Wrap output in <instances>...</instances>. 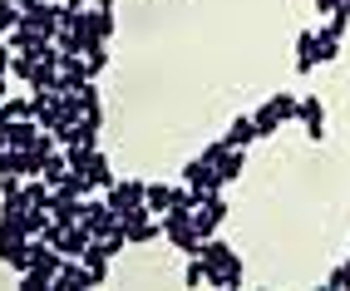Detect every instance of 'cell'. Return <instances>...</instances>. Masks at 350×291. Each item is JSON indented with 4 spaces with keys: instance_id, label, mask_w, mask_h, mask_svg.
<instances>
[{
    "instance_id": "cell-13",
    "label": "cell",
    "mask_w": 350,
    "mask_h": 291,
    "mask_svg": "<svg viewBox=\"0 0 350 291\" xmlns=\"http://www.w3.org/2000/svg\"><path fill=\"white\" fill-rule=\"evenodd\" d=\"M183 183L198 188V192H213V163H207V158H193L188 168H183Z\"/></svg>"
},
{
    "instance_id": "cell-18",
    "label": "cell",
    "mask_w": 350,
    "mask_h": 291,
    "mask_svg": "<svg viewBox=\"0 0 350 291\" xmlns=\"http://www.w3.org/2000/svg\"><path fill=\"white\" fill-rule=\"evenodd\" d=\"M40 178L50 183V188H59V183L69 178V163H64V153H50V158H44V168H40Z\"/></svg>"
},
{
    "instance_id": "cell-1",
    "label": "cell",
    "mask_w": 350,
    "mask_h": 291,
    "mask_svg": "<svg viewBox=\"0 0 350 291\" xmlns=\"http://www.w3.org/2000/svg\"><path fill=\"white\" fill-rule=\"evenodd\" d=\"M202 262H207V272H213V277H207V286L237 291L242 277H247V272H242V257L232 252L227 242H217V237H207V242H202Z\"/></svg>"
},
{
    "instance_id": "cell-10",
    "label": "cell",
    "mask_w": 350,
    "mask_h": 291,
    "mask_svg": "<svg viewBox=\"0 0 350 291\" xmlns=\"http://www.w3.org/2000/svg\"><path fill=\"white\" fill-rule=\"evenodd\" d=\"M158 232H163V223H158L153 212H138V217H129V223H124V237H129V247H144V242H153Z\"/></svg>"
},
{
    "instance_id": "cell-15",
    "label": "cell",
    "mask_w": 350,
    "mask_h": 291,
    "mask_svg": "<svg viewBox=\"0 0 350 291\" xmlns=\"http://www.w3.org/2000/svg\"><path fill=\"white\" fill-rule=\"evenodd\" d=\"M25 84H30V89H55V84H59V64L35 60V64H30V75H25Z\"/></svg>"
},
{
    "instance_id": "cell-28",
    "label": "cell",
    "mask_w": 350,
    "mask_h": 291,
    "mask_svg": "<svg viewBox=\"0 0 350 291\" xmlns=\"http://www.w3.org/2000/svg\"><path fill=\"white\" fill-rule=\"evenodd\" d=\"M10 173V149H0V178Z\"/></svg>"
},
{
    "instance_id": "cell-9",
    "label": "cell",
    "mask_w": 350,
    "mask_h": 291,
    "mask_svg": "<svg viewBox=\"0 0 350 291\" xmlns=\"http://www.w3.org/2000/svg\"><path fill=\"white\" fill-rule=\"evenodd\" d=\"M89 286H94V277H89V266H84L79 257H64L59 277H55V291H89Z\"/></svg>"
},
{
    "instance_id": "cell-24",
    "label": "cell",
    "mask_w": 350,
    "mask_h": 291,
    "mask_svg": "<svg viewBox=\"0 0 350 291\" xmlns=\"http://www.w3.org/2000/svg\"><path fill=\"white\" fill-rule=\"evenodd\" d=\"M20 25V5H15V0H0V35H10Z\"/></svg>"
},
{
    "instance_id": "cell-5",
    "label": "cell",
    "mask_w": 350,
    "mask_h": 291,
    "mask_svg": "<svg viewBox=\"0 0 350 291\" xmlns=\"http://www.w3.org/2000/svg\"><path fill=\"white\" fill-rule=\"evenodd\" d=\"M20 25H25L30 35L55 40L59 35V0H30V5L20 10Z\"/></svg>"
},
{
    "instance_id": "cell-30",
    "label": "cell",
    "mask_w": 350,
    "mask_h": 291,
    "mask_svg": "<svg viewBox=\"0 0 350 291\" xmlns=\"http://www.w3.org/2000/svg\"><path fill=\"white\" fill-rule=\"evenodd\" d=\"M94 5H99V10H113V0H94Z\"/></svg>"
},
{
    "instance_id": "cell-8",
    "label": "cell",
    "mask_w": 350,
    "mask_h": 291,
    "mask_svg": "<svg viewBox=\"0 0 350 291\" xmlns=\"http://www.w3.org/2000/svg\"><path fill=\"white\" fill-rule=\"evenodd\" d=\"M242 168H247L242 149H222V153L213 158V192H222L227 183H237V178H242Z\"/></svg>"
},
{
    "instance_id": "cell-31",
    "label": "cell",
    "mask_w": 350,
    "mask_h": 291,
    "mask_svg": "<svg viewBox=\"0 0 350 291\" xmlns=\"http://www.w3.org/2000/svg\"><path fill=\"white\" fill-rule=\"evenodd\" d=\"M64 5H84V0H64Z\"/></svg>"
},
{
    "instance_id": "cell-7",
    "label": "cell",
    "mask_w": 350,
    "mask_h": 291,
    "mask_svg": "<svg viewBox=\"0 0 350 291\" xmlns=\"http://www.w3.org/2000/svg\"><path fill=\"white\" fill-rule=\"evenodd\" d=\"M296 124L306 129V138H311V143H321V138H325V104L316 99V94H311V99H296Z\"/></svg>"
},
{
    "instance_id": "cell-11",
    "label": "cell",
    "mask_w": 350,
    "mask_h": 291,
    "mask_svg": "<svg viewBox=\"0 0 350 291\" xmlns=\"http://www.w3.org/2000/svg\"><path fill=\"white\" fill-rule=\"evenodd\" d=\"M50 217L55 223H79V192H69L64 183L50 192Z\"/></svg>"
},
{
    "instance_id": "cell-4",
    "label": "cell",
    "mask_w": 350,
    "mask_h": 291,
    "mask_svg": "<svg viewBox=\"0 0 350 291\" xmlns=\"http://www.w3.org/2000/svg\"><path fill=\"white\" fill-rule=\"evenodd\" d=\"M144 192H148V183H133V178H119L113 188H104V203L113 207L129 223V217H138V212H148V203H144Z\"/></svg>"
},
{
    "instance_id": "cell-19",
    "label": "cell",
    "mask_w": 350,
    "mask_h": 291,
    "mask_svg": "<svg viewBox=\"0 0 350 291\" xmlns=\"http://www.w3.org/2000/svg\"><path fill=\"white\" fill-rule=\"evenodd\" d=\"M89 25H94V40L109 45V40H113V10H99V5H94V10H89Z\"/></svg>"
},
{
    "instance_id": "cell-14",
    "label": "cell",
    "mask_w": 350,
    "mask_h": 291,
    "mask_svg": "<svg viewBox=\"0 0 350 291\" xmlns=\"http://www.w3.org/2000/svg\"><path fill=\"white\" fill-rule=\"evenodd\" d=\"M173 198H178V188H173V183H148V192H144V203H148L153 217H158V212H168Z\"/></svg>"
},
{
    "instance_id": "cell-22",
    "label": "cell",
    "mask_w": 350,
    "mask_h": 291,
    "mask_svg": "<svg viewBox=\"0 0 350 291\" xmlns=\"http://www.w3.org/2000/svg\"><path fill=\"white\" fill-rule=\"evenodd\" d=\"M207 277H213V272H207L202 252H198V257H188V272H183V281H188V286H207Z\"/></svg>"
},
{
    "instance_id": "cell-12",
    "label": "cell",
    "mask_w": 350,
    "mask_h": 291,
    "mask_svg": "<svg viewBox=\"0 0 350 291\" xmlns=\"http://www.w3.org/2000/svg\"><path fill=\"white\" fill-rule=\"evenodd\" d=\"M252 138H256V118H252V114H242V118H232V129L222 134V143H227V149H247Z\"/></svg>"
},
{
    "instance_id": "cell-3",
    "label": "cell",
    "mask_w": 350,
    "mask_h": 291,
    "mask_svg": "<svg viewBox=\"0 0 350 291\" xmlns=\"http://www.w3.org/2000/svg\"><path fill=\"white\" fill-rule=\"evenodd\" d=\"M163 237H168L183 257H198L202 252V237L193 227V212L188 207H168V212H163Z\"/></svg>"
},
{
    "instance_id": "cell-6",
    "label": "cell",
    "mask_w": 350,
    "mask_h": 291,
    "mask_svg": "<svg viewBox=\"0 0 350 291\" xmlns=\"http://www.w3.org/2000/svg\"><path fill=\"white\" fill-rule=\"evenodd\" d=\"M227 223V203H222V192H207L202 198V207L193 212V227H198V237L207 242V237H217V227Z\"/></svg>"
},
{
    "instance_id": "cell-27",
    "label": "cell",
    "mask_w": 350,
    "mask_h": 291,
    "mask_svg": "<svg viewBox=\"0 0 350 291\" xmlns=\"http://www.w3.org/2000/svg\"><path fill=\"white\" fill-rule=\"evenodd\" d=\"M10 60H15V50H10L5 40H0V75H10Z\"/></svg>"
},
{
    "instance_id": "cell-16",
    "label": "cell",
    "mask_w": 350,
    "mask_h": 291,
    "mask_svg": "<svg viewBox=\"0 0 350 291\" xmlns=\"http://www.w3.org/2000/svg\"><path fill=\"white\" fill-rule=\"evenodd\" d=\"M89 183H94V188H113V183H119V178H113V163H109V153H89Z\"/></svg>"
},
{
    "instance_id": "cell-21",
    "label": "cell",
    "mask_w": 350,
    "mask_h": 291,
    "mask_svg": "<svg viewBox=\"0 0 350 291\" xmlns=\"http://www.w3.org/2000/svg\"><path fill=\"white\" fill-rule=\"evenodd\" d=\"M252 118H256V138H271L276 129H282V118H276V114H271V104H262V109H256Z\"/></svg>"
},
{
    "instance_id": "cell-25",
    "label": "cell",
    "mask_w": 350,
    "mask_h": 291,
    "mask_svg": "<svg viewBox=\"0 0 350 291\" xmlns=\"http://www.w3.org/2000/svg\"><path fill=\"white\" fill-rule=\"evenodd\" d=\"M5 118H35V99H5Z\"/></svg>"
},
{
    "instance_id": "cell-20",
    "label": "cell",
    "mask_w": 350,
    "mask_h": 291,
    "mask_svg": "<svg viewBox=\"0 0 350 291\" xmlns=\"http://www.w3.org/2000/svg\"><path fill=\"white\" fill-rule=\"evenodd\" d=\"M84 64H89V79L104 75V69H109V45H104V40H99V45H89V50H84Z\"/></svg>"
},
{
    "instance_id": "cell-26",
    "label": "cell",
    "mask_w": 350,
    "mask_h": 291,
    "mask_svg": "<svg viewBox=\"0 0 350 291\" xmlns=\"http://www.w3.org/2000/svg\"><path fill=\"white\" fill-rule=\"evenodd\" d=\"M345 286H350V262H340L336 272L325 277V291H345Z\"/></svg>"
},
{
    "instance_id": "cell-17",
    "label": "cell",
    "mask_w": 350,
    "mask_h": 291,
    "mask_svg": "<svg viewBox=\"0 0 350 291\" xmlns=\"http://www.w3.org/2000/svg\"><path fill=\"white\" fill-rule=\"evenodd\" d=\"M15 223H20V232H25V237H40L44 227H50V207H25Z\"/></svg>"
},
{
    "instance_id": "cell-23",
    "label": "cell",
    "mask_w": 350,
    "mask_h": 291,
    "mask_svg": "<svg viewBox=\"0 0 350 291\" xmlns=\"http://www.w3.org/2000/svg\"><path fill=\"white\" fill-rule=\"evenodd\" d=\"M267 104H271V114L282 118V124H291V118H296V99H291V94H271Z\"/></svg>"
},
{
    "instance_id": "cell-32",
    "label": "cell",
    "mask_w": 350,
    "mask_h": 291,
    "mask_svg": "<svg viewBox=\"0 0 350 291\" xmlns=\"http://www.w3.org/2000/svg\"><path fill=\"white\" fill-rule=\"evenodd\" d=\"M15 5H20V10H25V5H30V0H15Z\"/></svg>"
},
{
    "instance_id": "cell-29",
    "label": "cell",
    "mask_w": 350,
    "mask_h": 291,
    "mask_svg": "<svg viewBox=\"0 0 350 291\" xmlns=\"http://www.w3.org/2000/svg\"><path fill=\"white\" fill-rule=\"evenodd\" d=\"M0 149H10V134H5V124H0Z\"/></svg>"
},
{
    "instance_id": "cell-2",
    "label": "cell",
    "mask_w": 350,
    "mask_h": 291,
    "mask_svg": "<svg viewBox=\"0 0 350 291\" xmlns=\"http://www.w3.org/2000/svg\"><path fill=\"white\" fill-rule=\"evenodd\" d=\"M340 45L345 40H331V35H321V30H301L296 35V75H311L316 64L340 60Z\"/></svg>"
}]
</instances>
